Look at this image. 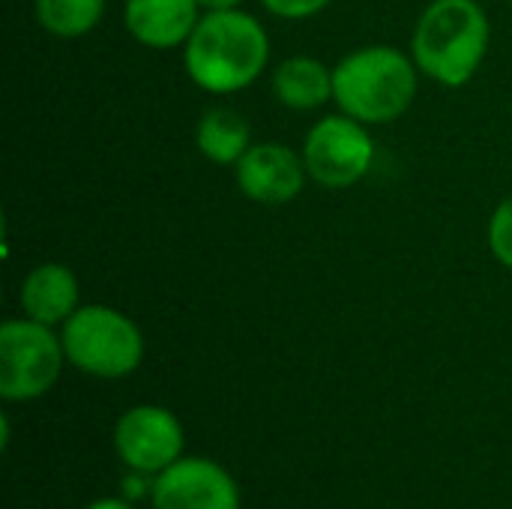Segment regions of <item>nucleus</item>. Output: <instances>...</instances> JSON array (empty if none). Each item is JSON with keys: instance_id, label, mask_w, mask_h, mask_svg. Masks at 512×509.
Wrapping results in <instances>:
<instances>
[{"instance_id": "9b49d317", "label": "nucleus", "mask_w": 512, "mask_h": 509, "mask_svg": "<svg viewBox=\"0 0 512 509\" xmlns=\"http://www.w3.org/2000/svg\"><path fill=\"white\" fill-rule=\"evenodd\" d=\"M78 297L81 291L75 273L66 264L48 261V264H36L24 276L18 303L24 309V318L57 327L72 318V312L78 309Z\"/></svg>"}, {"instance_id": "39448f33", "label": "nucleus", "mask_w": 512, "mask_h": 509, "mask_svg": "<svg viewBox=\"0 0 512 509\" xmlns=\"http://www.w3.org/2000/svg\"><path fill=\"white\" fill-rule=\"evenodd\" d=\"M66 363L63 339L33 318H12L0 327V396L30 402L45 396Z\"/></svg>"}, {"instance_id": "1a4fd4ad", "label": "nucleus", "mask_w": 512, "mask_h": 509, "mask_svg": "<svg viewBox=\"0 0 512 509\" xmlns=\"http://www.w3.org/2000/svg\"><path fill=\"white\" fill-rule=\"evenodd\" d=\"M153 509H240V492L222 465L177 459L153 483Z\"/></svg>"}, {"instance_id": "6e6552de", "label": "nucleus", "mask_w": 512, "mask_h": 509, "mask_svg": "<svg viewBox=\"0 0 512 509\" xmlns=\"http://www.w3.org/2000/svg\"><path fill=\"white\" fill-rule=\"evenodd\" d=\"M234 180L249 201L276 207L294 201L306 189L309 171L303 153L279 141H258L234 165Z\"/></svg>"}, {"instance_id": "0eeeda50", "label": "nucleus", "mask_w": 512, "mask_h": 509, "mask_svg": "<svg viewBox=\"0 0 512 509\" xmlns=\"http://www.w3.org/2000/svg\"><path fill=\"white\" fill-rule=\"evenodd\" d=\"M114 450L135 474H162L180 459L183 429L171 411L138 405L117 420Z\"/></svg>"}, {"instance_id": "4468645a", "label": "nucleus", "mask_w": 512, "mask_h": 509, "mask_svg": "<svg viewBox=\"0 0 512 509\" xmlns=\"http://www.w3.org/2000/svg\"><path fill=\"white\" fill-rule=\"evenodd\" d=\"M39 27L57 39H81L93 33L105 15V0H33Z\"/></svg>"}, {"instance_id": "f03ea898", "label": "nucleus", "mask_w": 512, "mask_h": 509, "mask_svg": "<svg viewBox=\"0 0 512 509\" xmlns=\"http://www.w3.org/2000/svg\"><path fill=\"white\" fill-rule=\"evenodd\" d=\"M417 87L420 69L396 45H363L333 66V102L366 126L399 120L414 105Z\"/></svg>"}, {"instance_id": "ddd939ff", "label": "nucleus", "mask_w": 512, "mask_h": 509, "mask_svg": "<svg viewBox=\"0 0 512 509\" xmlns=\"http://www.w3.org/2000/svg\"><path fill=\"white\" fill-rule=\"evenodd\" d=\"M195 144L201 156L213 165H237L252 147L249 120L234 108H210L195 126Z\"/></svg>"}, {"instance_id": "7ed1b4c3", "label": "nucleus", "mask_w": 512, "mask_h": 509, "mask_svg": "<svg viewBox=\"0 0 512 509\" xmlns=\"http://www.w3.org/2000/svg\"><path fill=\"white\" fill-rule=\"evenodd\" d=\"M492 24L477 0H432L414 27L411 57L441 87H465L483 66Z\"/></svg>"}, {"instance_id": "2eb2a0df", "label": "nucleus", "mask_w": 512, "mask_h": 509, "mask_svg": "<svg viewBox=\"0 0 512 509\" xmlns=\"http://www.w3.org/2000/svg\"><path fill=\"white\" fill-rule=\"evenodd\" d=\"M489 249L501 267L512 270V195H507L489 219Z\"/></svg>"}, {"instance_id": "f257e3e1", "label": "nucleus", "mask_w": 512, "mask_h": 509, "mask_svg": "<svg viewBox=\"0 0 512 509\" xmlns=\"http://www.w3.org/2000/svg\"><path fill=\"white\" fill-rule=\"evenodd\" d=\"M270 60L267 27L246 9L204 12L183 45V69L195 87L231 96L252 87Z\"/></svg>"}, {"instance_id": "dca6fc26", "label": "nucleus", "mask_w": 512, "mask_h": 509, "mask_svg": "<svg viewBox=\"0 0 512 509\" xmlns=\"http://www.w3.org/2000/svg\"><path fill=\"white\" fill-rule=\"evenodd\" d=\"M264 9L276 18H285V21H303V18H312L318 12H324L333 0H261Z\"/></svg>"}, {"instance_id": "f8f14e48", "label": "nucleus", "mask_w": 512, "mask_h": 509, "mask_svg": "<svg viewBox=\"0 0 512 509\" xmlns=\"http://www.w3.org/2000/svg\"><path fill=\"white\" fill-rule=\"evenodd\" d=\"M273 96L291 111H318L333 102V69L318 57L294 54L276 66Z\"/></svg>"}, {"instance_id": "20e7f679", "label": "nucleus", "mask_w": 512, "mask_h": 509, "mask_svg": "<svg viewBox=\"0 0 512 509\" xmlns=\"http://www.w3.org/2000/svg\"><path fill=\"white\" fill-rule=\"evenodd\" d=\"M66 360L93 378H126L144 360L138 324L114 306H78L60 330Z\"/></svg>"}, {"instance_id": "f3484780", "label": "nucleus", "mask_w": 512, "mask_h": 509, "mask_svg": "<svg viewBox=\"0 0 512 509\" xmlns=\"http://www.w3.org/2000/svg\"><path fill=\"white\" fill-rule=\"evenodd\" d=\"M204 12H222V9H240L243 0H198Z\"/></svg>"}, {"instance_id": "a211bd4d", "label": "nucleus", "mask_w": 512, "mask_h": 509, "mask_svg": "<svg viewBox=\"0 0 512 509\" xmlns=\"http://www.w3.org/2000/svg\"><path fill=\"white\" fill-rule=\"evenodd\" d=\"M87 509H129L123 501H114V498H108V501H96L93 507Z\"/></svg>"}, {"instance_id": "423d86ee", "label": "nucleus", "mask_w": 512, "mask_h": 509, "mask_svg": "<svg viewBox=\"0 0 512 509\" xmlns=\"http://www.w3.org/2000/svg\"><path fill=\"white\" fill-rule=\"evenodd\" d=\"M303 162L309 177L324 189H348L360 183L375 165V138L366 123L348 114L321 117L303 141Z\"/></svg>"}, {"instance_id": "9d476101", "label": "nucleus", "mask_w": 512, "mask_h": 509, "mask_svg": "<svg viewBox=\"0 0 512 509\" xmlns=\"http://www.w3.org/2000/svg\"><path fill=\"white\" fill-rule=\"evenodd\" d=\"M204 9L198 0H126L123 24L129 36L153 51L183 48Z\"/></svg>"}]
</instances>
